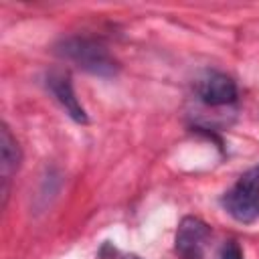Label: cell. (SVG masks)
<instances>
[{"instance_id": "277c9868", "label": "cell", "mask_w": 259, "mask_h": 259, "mask_svg": "<svg viewBox=\"0 0 259 259\" xmlns=\"http://www.w3.org/2000/svg\"><path fill=\"white\" fill-rule=\"evenodd\" d=\"M196 95L200 97L202 103L221 107V105H229L237 101V85L225 73L206 71L196 81Z\"/></svg>"}, {"instance_id": "5b68a950", "label": "cell", "mask_w": 259, "mask_h": 259, "mask_svg": "<svg viewBox=\"0 0 259 259\" xmlns=\"http://www.w3.org/2000/svg\"><path fill=\"white\" fill-rule=\"evenodd\" d=\"M47 83V89L53 93V97L59 101V105L65 109V113L77 121V123H87L89 117H87V111L85 107L79 103L77 95H75V89H73V83H71V77L63 71H51L45 79Z\"/></svg>"}, {"instance_id": "7a4b0ae2", "label": "cell", "mask_w": 259, "mask_h": 259, "mask_svg": "<svg viewBox=\"0 0 259 259\" xmlns=\"http://www.w3.org/2000/svg\"><path fill=\"white\" fill-rule=\"evenodd\" d=\"M221 204L239 223H251L259 214V164L239 176L223 194Z\"/></svg>"}, {"instance_id": "8992f818", "label": "cell", "mask_w": 259, "mask_h": 259, "mask_svg": "<svg viewBox=\"0 0 259 259\" xmlns=\"http://www.w3.org/2000/svg\"><path fill=\"white\" fill-rule=\"evenodd\" d=\"M0 160H2V162H0V168H2V182H4V196H6L8 180H10V176L18 170L20 160H22L18 142H16V138L10 134V130H8L6 123H4L2 130H0Z\"/></svg>"}, {"instance_id": "6da1fadb", "label": "cell", "mask_w": 259, "mask_h": 259, "mask_svg": "<svg viewBox=\"0 0 259 259\" xmlns=\"http://www.w3.org/2000/svg\"><path fill=\"white\" fill-rule=\"evenodd\" d=\"M55 53L61 59H65V61L77 65L79 69H83L91 75H97V77H113L117 73V63L107 53V49L87 36L61 38L55 45Z\"/></svg>"}, {"instance_id": "ba28073f", "label": "cell", "mask_w": 259, "mask_h": 259, "mask_svg": "<svg viewBox=\"0 0 259 259\" xmlns=\"http://www.w3.org/2000/svg\"><path fill=\"white\" fill-rule=\"evenodd\" d=\"M123 259H142V257H138V255H134V253H130V255H123Z\"/></svg>"}, {"instance_id": "3957f363", "label": "cell", "mask_w": 259, "mask_h": 259, "mask_svg": "<svg viewBox=\"0 0 259 259\" xmlns=\"http://www.w3.org/2000/svg\"><path fill=\"white\" fill-rule=\"evenodd\" d=\"M210 237V227L198 217H184L174 237V249L180 259H202L204 245Z\"/></svg>"}, {"instance_id": "52a82bcc", "label": "cell", "mask_w": 259, "mask_h": 259, "mask_svg": "<svg viewBox=\"0 0 259 259\" xmlns=\"http://www.w3.org/2000/svg\"><path fill=\"white\" fill-rule=\"evenodd\" d=\"M221 259H243V251H241L239 243L227 241V243L221 247Z\"/></svg>"}]
</instances>
